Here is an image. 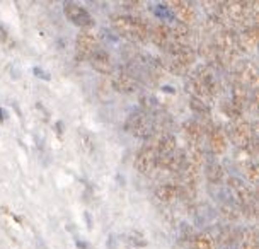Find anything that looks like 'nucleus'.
<instances>
[{"label": "nucleus", "mask_w": 259, "mask_h": 249, "mask_svg": "<svg viewBox=\"0 0 259 249\" xmlns=\"http://www.w3.org/2000/svg\"><path fill=\"white\" fill-rule=\"evenodd\" d=\"M215 57L220 60V63L230 67L237 62L239 57V43L237 34L230 29H224L217 34V45L213 48Z\"/></svg>", "instance_id": "1"}, {"label": "nucleus", "mask_w": 259, "mask_h": 249, "mask_svg": "<svg viewBox=\"0 0 259 249\" xmlns=\"http://www.w3.org/2000/svg\"><path fill=\"white\" fill-rule=\"evenodd\" d=\"M113 27L119 36L132 41H145L149 38V27L143 21L133 16H114Z\"/></svg>", "instance_id": "2"}, {"label": "nucleus", "mask_w": 259, "mask_h": 249, "mask_svg": "<svg viewBox=\"0 0 259 249\" xmlns=\"http://www.w3.org/2000/svg\"><path fill=\"white\" fill-rule=\"evenodd\" d=\"M229 186L234 193V198L237 200V203L242 209L244 215L247 217H256L257 214V198L247 184H244L242 179L239 178H230L229 179Z\"/></svg>", "instance_id": "3"}, {"label": "nucleus", "mask_w": 259, "mask_h": 249, "mask_svg": "<svg viewBox=\"0 0 259 249\" xmlns=\"http://www.w3.org/2000/svg\"><path fill=\"white\" fill-rule=\"evenodd\" d=\"M193 92H194V99H200L203 103H206V99L213 98L217 84H215V75L211 73V70L208 67H203L196 72V75L193 77Z\"/></svg>", "instance_id": "4"}, {"label": "nucleus", "mask_w": 259, "mask_h": 249, "mask_svg": "<svg viewBox=\"0 0 259 249\" xmlns=\"http://www.w3.org/2000/svg\"><path fill=\"white\" fill-rule=\"evenodd\" d=\"M230 135H232L234 144L246 150H254L256 147V138H254V130L251 123L246 121L244 118L234 119L232 128H230Z\"/></svg>", "instance_id": "5"}, {"label": "nucleus", "mask_w": 259, "mask_h": 249, "mask_svg": "<svg viewBox=\"0 0 259 249\" xmlns=\"http://www.w3.org/2000/svg\"><path fill=\"white\" fill-rule=\"evenodd\" d=\"M194 60H196L194 52L191 48H186L181 52L169 53L167 60H165V67L172 73H184L194 63Z\"/></svg>", "instance_id": "6"}, {"label": "nucleus", "mask_w": 259, "mask_h": 249, "mask_svg": "<svg viewBox=\"0 0 259 249\" xmlns=\"http://www.w3.org/2000/svg\"><path fill=\"white\" fill-rule=\"evenodd\" d=\"M157 164V154H155V145L154 140H150L147 145H143L140 150H138L137 157H135V168L138 173L142 174H149L152 173V169L155 168Z\"/></svg>", "instance_id": "7"}, {"label": "nucleus", "mask_w": 259, "mask_h": 249, "mask_svg": "<svg viewBox=\"0 0 259 249\" xmlns=\"http://www.w3.org/2000/svg\"><path fill=\"white\" fill-rule=\"evenodd\" d=\"M63 12H65V16L68 17V21L73 22V24L78 27H91L94 24V19H92L89 11L75 2L63 4Z\"/></svg>", "instance_id": "8"}, {"label": "nucleus", "mask_w": 259, "mask_h": 249, "mask_svg": "<svg viewBox=\"0 0 259 249\" xmlns=\"http://www.w3.org/2000/svg\"><path fill=\"white\" fill-rule=\"evenodd\" d=\"M165 6L169 7L172 17H176V19L181 22L183 26L193 24V22L196 21V11H194V7L191 6V4L178 0V2H167Z\"/></svg>", "instance_id": "9"}, {"label": "nucleus", "mask_w": 259, "mask_h": 249, "mask_svg": "<svg viewBox=\"0 0 259 249\" xmlns=\"http://www.w3.org/2000/svg\"><path fill=\"white\" fill-rule=\"evenodd\" d=\"M126 128L137 137H149L152 133L150 119L145 113H142V111H137L130 116L128 123H126Z\"/></svg>", "instance_id": "10"}, {"label": "nucleus", "mask_w": 259, "mask_h": 249, "mask_svg": "<svg viewBox=\"0 0 259 249\" xmlns=\"http://www.w3.org/2000/svg\"><path fill=\"white\" fill-rule=\"evenodd\" d=\"M259 33H257V26H249L237 36V43L239 50H246V52H254L257 46Z\"/></svg>", "instance_id": "11"}, {"label": "nucleus", "mask_w": 259, "mask_h": 249, "mask_svg": "<svg viewBox=\"0 0 259 249\" xmlns=\"http://www.w3.org/2000/svg\"><path fill=\"white\" fill-rule=\"evenodd\" d=\"M259 82L257 70L252 63H242L239 68V84H242L246 89H256Z\"/></svg>", "instance_id": "12"}, {"label": "nucleus", "mask_w": 259, "mask_h": 249, "mask_svg": "<svg viewBox=\"0 0 259 249\" xmlns=\"http://www.w3.org/2000/svg\"><path fill=\"white\" fill-rule=\"evenodd\" d=\"M77 57L80 60L84 58H89L92 53H94V46H96V38L89 33H85V31H82V33H78L77 36Z\"/></svg>", "instance_id": "13"}, {"label": "nucleus", "mask_w": 259, "mask_h": 249, "mask_svg": "<svg viewBox=\"0 0 259 249\" xmlns=\"http://www.w3.org/2000/svg\"><path fill=\"white\" fill-rule=\"evenodd\" d=\"M205 128L200 121H188L184 123V135L188 138V145H201V138Z\"/></svg>", "instance_id": "14"}, {"label": "nucleus", "mask_w": 259, "mask_h": 249, "mask_svg": "<svg viewBox=\"0 0 259 249\" xmlns=\"http://www.w3.org/2000/svg\"><path fill=\"white\" fill-rule=\"evenodd\" d=\"M203 162H205V152H203V147L201 145H188V157H186L188 168L201 171Z\"/></svg>", "instance_id": "15"}, {"label": "nucleus", "mask_w": 259, "mask_h": 249, "mask_svg": "<svg viewBox=\"0 0 259 249\" xmlns=\"http://www.w3.org/2000/svg\"><path fill=\"white\" fill-rule=\"evenodd\" d=\"M89 58H91L92 67H94L99 73H109L111 72V58L104 50H96Z\"/></svg>", "instance_id": "16"}, {"label": "nucleus", "mask_w": 259, "mask_h": 249, "mask_svg": "<svg viewBox=\"0 0 259 249\" xmlns=\"http://www.w3.org/2000/svg\"><path fill=\"white\" fill-rule=\"evenodd\" d=\"M179 188L174 186V184H164V186H159L155 191L157 200L162 201V203H172L176 198L179 196Z\"/></svg>", "instance_id": "17"}, {"label": "nucleus", "mask_w": 259, "mask_h": 249, "mask_svg": "<svg viewBox=\"0 0 259 249\" xmlns=\"http://www.w3.org/2000/svg\"><path fill=\"white\" fill-rule=\"evenodd\" d=\"M113 86H114V89L119 91V92H132V91H135V79H133L132 75H128V73H124V72H119L116 77L113 79Z\"/></svg>", "instance_id": "18"}, {"label": "nucleus", "mask_w": 259, "mask_h": 249, "mask_svg": "<svg viewBox=\"0 0 259 249\" xmlns=\"http://www.w3.org/2000/svg\"><path fill=\"white\" fill-rule=\"evenodd\" d=\"M210 147L215 154H222L227 149V137L220 128H213L210 132Z\"/></svg>", "instance_id": "19"}, {"label": "nucleus", "mask_w": 259, "mask_h": 249, "mask_svg": "<svg viewBox=\"0 0 259 249\" xmlns=\"http://www.w3.org/2000/svg\"><path fill=\"white\" fill-rule=\"evenodd\" d=\"M150 36H152V39H154V43L165 48L169 43V38H170V27L167 24H164V22H162V24H157L154 29H152Z\"/></svg>", "instance_id": "20"}, {"label": "nucleus", "mask_w": 259, "mask_h": 249, "mask_svg": "<svg viewBox=\"0 0 259 249\" xmlns=\"http://www.w3.org/2000/svg\"><path fill=\"white\" fill-rule=\"evenodd\" d=\"M232 98H234V106L235 108H239V109H242L244 106L247 104V101H249V92L247 89L244 87L242 84H235L234 86V94H232Z\"/></svg>", "instance_id": "21"}, {"label": "nucleus", "mask_w": 259, "mask_h": 249, "mask_svg": "<svg viewBox=\"0 0 259 249\" xmlns=\"http://www.w3.org/2000/svg\"><path fill=\"white\" fill-rule=\"evenodd\" d=\"M240 249H257V232L254 229H247L242 236Z\"/></svg>", "instance_id": "22"}, {"label": "nucleus", "mask_w": 259, "mask_h": 249, "mask_svg": "<svg viewBox=\"0 0 259 249\" xmlns=\"http://www.w3.org/2000/svg\"><path fill=\"white\" fill-rule=\"evenodd\" d=\"M206 176H208V179H210L211 183H220L222 178H224V169H222L220 164L211 162L206 168Z\"/></svg>", "instance_id": "23"}, {"label": "nucleus", "mask_w": 259, "mask_h": 249, "mask_svg": "<svg viewBox=\"0 0 259 249\" xmlns=\"http://www.w3.org/2000/svg\"><path fill=\"white\" fill-rule=\"evenodd\" d=\"M193 249H215V244L206 234H198L193 239Z\"/></svg>", "instance_id": "24"}, {"label": "nucleus", "mask_w": 259, "mask_h": 249, "mask_svg": "<svg viewBox=\"0 0 259 249\" xmlns=\"http://www.w3.org/2000/svg\"><path fill=\"white\" fill-rule=\"evenodd\" d=\"M246 174H247V178L251 179L252 183H257V174H259V171H257V165L256 164H251L249 168L246 169Z\"/></svg>", "instance_id": "25"}]
</instances>
